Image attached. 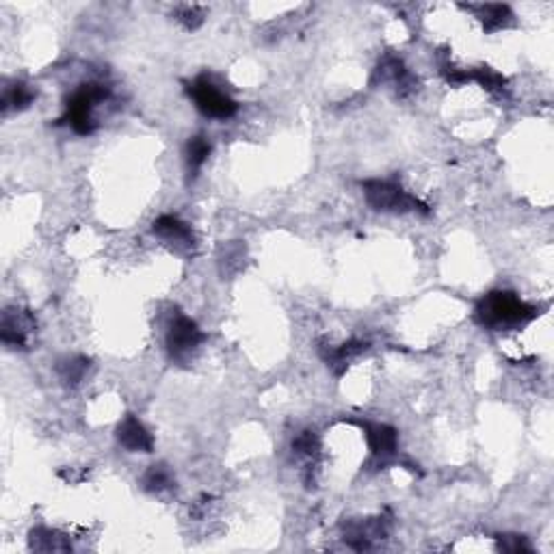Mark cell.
Instances as JSON below:
<instances>
[{
    "instance_id": "6da1fadb",
    "label": "cell",
    "mask_w": 554,
    "mask_h": 554,
    "mask_svg": "<svg viewBox=\"0 0 554 554\" xmlns=\"http://www.w3.org/2000/svg\"><path fill=\"white\" fill-rule=\"evenodd\" d=\"M474 316L481 327L502 332V329H520L529 325L531 321L540 316V308L526 304L524 299H520V295L509 293V290H493L476 304Z\"/></svg>"
},
{
    "instance_id": "7a4b0ae2",
    "label": "cell",
    "mask_w": 554,
    "mask_h": 554,
    "mask_svg": "<svg viewBox=\"0 0 554 554\" xmlns=\"http://www.w3.org/2000/svg\"><path fill=\"white\" fill-rule=\"evenodd\" d=\"M108 98H111V87L104 82L93 80L80 85L65 102V115L59 119V124H68L80 136L91 135L98 126L96 117H93V108L107 102Z\"/></svg>"
},
{
    "instance_id": "3957f363",
    "label": "cell",
    "mask_w": 554,
    "mask_h": 554,
    "mask_svg": "<svg viewBox=\"0 0 554 554\" xmlns=\"http://www.w3.org/2000/svg\"><path fill=\"white\" fill-rule=\"evenodd\" d=\"M362 189H364L366 204L377 212H390V215L422 212V215H429V206L416 195L408 193L394 180H366Z\"/></svg>"
},
{
    "instance_id": "277c9868",
    "label": "cell",
    "mask_w": 554,
    "mask_h": 554,
    "mask_svg": "<svg viewBox=\"0 0 554 554\" xmlns=\"http://www.w3.org/2000/svg\"><path fill=\"white\" fill-rule=\"evenodd\" d=\"M186 93H189L191 100L195 102L197 111L211 119H219V122H226V119L234 117L239 111V104L230 93H226L221 87L215 85V80L211 76L202 74L197 76L186 85Z\"/></svg>"
},
{
    "instance_id": "5b68a950",
    "label": "cell",
    "mask_w": 554,
    "mask_h": 554,
    "mask_svg": "<svg viewBox=\"0 0 554 554\" xmlns=\"http://www.w3.org/2000/svg\"><path fill=\"white\" fill-rule=\"evenodd\" d=\"M204 332L197 327L193 318L184 315H175L169 323L167 329V353L175 364H186L195 355V351L200 349V344L204 343Z\"/></svg>"
},
{
    "instance_id": "8992f818",
    "label": "cell",
    "mask_w": 554,
    "mask_h": 554,
    "mask_svg": "<svg viewBox=\"0 0 554 554\" xmlns=\"http://www.w3.org/2000/svg\"><path fill=\"white\" fill-rule=\"evenodd\" d=\"M35 332V318L29 310L7 308L3 312L0 323V340L9 349H26L31 343V333Z\"/></svg>"
},
{
    "instance_id": "52a82bcc",
    "label": "cell",
    "mask_w": 554,
    "mask_h": 554,
    "mask_svg": "<svg viewBox=\"0 0 554 554\" xmlns=\"http://www.w3.org/2000/svg\"><path fill=\"white\" fill-rule=\"evenodd\" d=\"M372 82H386V85H392V89L397 91L399 98H409L418 91V79L409 72L408 65L403 63V59L388 57L381 59V63L377 65L375 76H372Z\"/></svg>"
},
{
    "instance_id": "ba28073f",
    "label": "cell",
    "mask_w": 554,
    "mask_h": 554,
    "mask_svg": "<svg viewBox=\"0 0 554 554\" xmlns=\"http://www.w3.org/2000/svg\"><path fill=\"white\" fill-rule=\"evenodd\" d=\"M343 540L344 544L353 550L364 552L375 548V544L386 540L388 524L383 518H369V520H351L343 526Z\"/></svg>"
},
{
    "instance_id": "9c48e42d",
    "label": "cell",
    "mask_w": 554,
    "mask_h": 554,
    "mask_svg": "<svg viewBox=\"0 0 554 554\" xmlns=\"http://www.w3.org/2000/svg\"><path fill=\"white\" fill-rule=\"evenodd\" d=\"M366 442H369L371 457L380 465H386L397 457L399 451V433L390 425H381V422H362Z\"/></svg>"
},
{
    "instance_id": "30bf717a",
    "label": "cell",
    "mask_w": 554,
    "mask_h": 554,
    "mask_svg": "<svg viewBox=\"0 0 554 554\" xmlns=\"http://www.w3.org/2000/svg\"><path fill=\"white\" fill-rule=\"evenodd\" d=\"M152 232L156 234L158 239L164 240L172 249L183 251V254H189V251L195 249V234L191 230L189 223H184L183 219L175 215H161L152 223Z\"/></svg>"
},
{
    "instance_id": "8fae6325",
    "label": "cell",
    "mask_w": 554,
    "mask_h": 554,
    "mask_svg": "<svg viewBox=\"0 0 554 554\" xmlns=\"http://www.w3.org/2000/svg\"><path fill=\"white\" fill-rule=\"evenodd\" d=\"M117 442L130 453H152L155 437L146 429V425L136 416L128 414L117 427Z\"/></svg>"
},
{
    "instance_id": "7c38bea8",
    "label": "cell",
    "mask_w": 554,
    "mask_h": 554,
    "mask_svg": "<svg viewBox=\"0 0 554 554\" xmlns=\"http://www.w3.org/2000/svg\"><path fill=\"white\" fill-rule=\"evenodd\" d=\"M366 349H369V343H364V340H349V343L338 344V347H333V344H321L318 353H321L323 362H325L329 369L336 372V375H343L351 362L360 358Z\"/></svg>"
},
{
    "instance_id": "4fadbf2b",
    "label": "cell",
    "mask_w": 554,
    "mask_h": 554,
    "mask_svg": "<svg viewBox=\"0 0 554 554\" xmlns=\"http://www.w3.org/2000/svg\"><path fill=\"white\" fill-rule=\"evenodd\" d=\"M464 9L473 11L476 15V20L481 22L483 31L485 33H498L502 29H509L513 26V11L509 5H464Z\"/></svg>"
},
{
    "instance_id": "5bb4252c",
    "label": "cell",
    "mask_w": 554,
    "mask_h": 554,
    "mask_svg": "<svg viewBox=\"0 0 554 554\" xmlns=\"http://www.w3.org/2000/svg\"><path fill=\"white\" fill-rule=\"evenodd\" d=\"M293 453L304 462L305 465V483L312 485L315 479H312V470L316 468L318 457H321V440L315 431H301L297 437L293 440Z\"/></svg>"
},
{
    "instance_id": "9a60e30c",
    "label": "cell",
    "mask_w": 554,
    "mask_h": 554,
    "mask_svg": "<svg viewBox=\"0 0 554 554\" xmlns=\"http://www.w3.org/2000/svg\"><path fill=\"white\" fill-rule=\"evenodd\" d=\"M29 548L35 552H70L72 544H70V537L59 533V531L37 526V529L31 531Z\"/></svg>"
},
{
    "instance_id": "2e32d148",
    "label": "cell",
    "mask_w": 554,
    "mask_h": 554,
    "mask_svg": "<svg viewBox=\"0 0 554 554\" xmlns=\"http://www.w3.org/2000/svg\"><path fill=\"white\" fill-rule=\"evenodd\" d=\"M211 150H212V146L206 136H202V135L191 136L189 144H186V152H184L189 178H195V175L202 172V167H204L208 156H211Z\"/></svg>"
},
{
    "instance_id": "e0dca14e",
    "label": "cell",
    "mask_w": 554,
    "mask_h": 554,
    "mask_svg": "<svg viewBox=\"0 0 554 554\" xmlns=\"http://www.w3.org/2000/svg\"><path fill=\"white\" fill-rule=\"evenodd\" d=\"M87 371H89V360L85 355H72V358H65L57 364L59 380H61L65 386L74 388L85 380Z\"/></svg>"
},
{
    "instance_id": "ac0fdd59",
    "label": "cell",
    "mask_w": 554,
    "mask_h": 554,
    "mask_svg": "<svg viewBox=\"0 0 554 554\" xmlns=\"http://www.w3.org/2000/svg\"><path fill=\"white\" fill-rule=\"evenodd\" d=\"M33 100H35V91L26 82H14L5 89L3 111H24V108L31 107Z\"/></svg>"
},
{
    "instance_id": "d6986e66",
    "label": "cell",
    "mask_w": 554,
    "mask_h": 554,
    "mask_svg": "<svg viewBox=\"0 0 554 554\" xmlns=\"http://www.w3.org/2000/svg\"><path fill=\"white\" fill-rule=\"evenodd\" d=\"M141 483H144V490L150 493H163L175 487L174 473L164 464L150 465V470L144 474V481Z\"/></svg>"
},
{
    "instance_id": "ffe728a7",
    "label": "cell",
    "mask_w": 554,
    "mask_h": 554,
    "mask_svg": "<svg viewBox=\"0 0 554 554\" xmlns=\"http://www.w3.org/2000/svg\"><path fill=\"white\" fill-rule=\"evenodd\" d=\"M470 80L479 82L483 89L487 93H493V96H504V93H507V79L492 68L470 70Z\"/></svg>"
},
{
    "instance_id": "44dd1931",
    "label": "cell",
    "mask_w": 554,
    "mask_h": 554,
    "mask_svg": "<svg viewBox=\"0 0 554 554\" xmlns=\"http://www.w3.org/2000/svg\"><path fill=\"white\" fill-rule=\"evenodd\" d=\"M174 15H175V20L184 26V29L195 31V29H200L202 22H204L206 11L202 9L200 5H180V7L175 9Z\"/></svg>"
},
{
    "instance_id": "7402d4cb",
    "label": "cell",
    "mask_w": 554,
    "mask_h": 554,
    "mask_svg": "<svg viewBox=\"0 0 554 554\" xmlns=\"http://www.w3.org/2000/svg\"><path fill=\"white\" fill-rule=\"evenodd\" d=\"M498 548H501L502 552H512V554L533 552V548H531L526 537L522 535H498Z\"/></svg>"
}]
</instances>
